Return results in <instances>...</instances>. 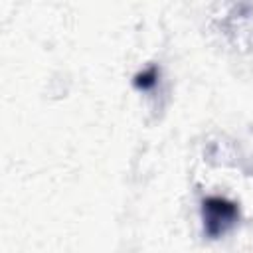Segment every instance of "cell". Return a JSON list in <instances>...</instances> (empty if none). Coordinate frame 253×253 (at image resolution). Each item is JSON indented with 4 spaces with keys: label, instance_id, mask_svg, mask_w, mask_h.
I'll return each instance as SVG.
<instances>
[{
    "label": "cell",
    "instance_id": "1",
    "mask_svg": "<svg viewBox=\"0 0 253 253\" xmlns=\"http://www.w3.org/2000/svg\"><path fill=\"white\" fill-rule=\"evenodd\" d=\"M202 217H204V229L208 237L215 239L223 235L229 227H233V223L239 217V210L233 202L219 196H211L202 202Z\"/></svg>",
    "mask_w": 253,
    "mask_h": 253
},
{
    "label": "cell",
    "instance_id": "2",
    "mask_svg": "<svg viewBox=\"0 0 253 253\" xmlns=\"http://www.w3.org/2000/svg\"><path fill=\"white\" fill-rule=\"evenodd\" d=\"M156 81H158V69H156V67H148L146 71L136 73L132 83H134L136 89L146 91V89H152V87L156 85Z\"/></svg>",
    "mask_w": 253,
    "mask_h": 253
}]
</instances>
